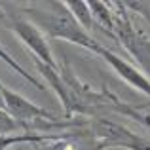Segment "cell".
<instances>
[{
    "label": "cell",
    "mask_w": 150,
    "mask_h": 150,
    "mask_svg": "<svg viewBox=\"0 0 150 150\" xmlns=\"http://www.w3.org/2000/svg\"><path fill=\"white\" fill-rule=\"evenodd\" d=\"M23 15L29 21H33L46 38L51 40H65L69 44H74L82 50H88L91 53H97L101 44L93 34H89L80 23L74 19L72 11L69 10L67 2L50 0V2H33L21 8Z\"/></svg>",
    "instance_id": "6da1fadb"
},
{
    "label": "cell",
    "mask_w": 150,
    "mask_h": 150,
    "mask_svg": "<svg viewBox=\"0 0 150 150\" xmlns=\"http://www.w3.org/2000/svg\"><path fill=\"white\" fill-rule=\"evenodd\" d=\"M114 10V30L112 36L133 59L137 67L150 78V36L131 17V11L125 2H112Z\"/></svg>",
    "instance_id": "7a4b0ae2"
},
{
    "label": "cell",
    "mask_w": 150,
    "mask_h": 150,
    "mask_svg": "<svg viewBox=\"0 0 150 150\" xmlns=\"http://www.w3.org/2000/svg\"><path fill=\"white\" fill-rule=\"evenodd\" d=\"M0 19L2 23L30 50L33 53V59L44 63L48 67H53V69H59V63L57 59L53 57V51H51L50 44H48V38L46 34L34 25L33 21L23 15L21 8H11L10 2H0Z\"/></svg>",
    "instance_id": "3957f363"
},
{
    "label": "cell",
    "mask_w": 150,
    "mask_h": 150,
    "mask_svg": "<svg viewBox=\"0 0 150 150\" xmlns=\"http://www.w3.org/2000/svg\"><path fill=\"white\" fill-rule=\"evenodd\" d=\"M89 133L95 143V150H150V139L139 133L131 131L129 127L122 125L120 122L110 120L108 116L91 118L89 120Z\"/></svg>",
    "instance_id": "277c9868"
},
{
    "label": "cell",
    "mask_w": 150,
    "mask_h": 150,
    "mask_svg": "<svg viewBox=\"0 0 150 150\" xmlns=\"http://www.w3.org/2000/svg\"><path fill=\"white\" fill-rule=\"evenodd\" d=\"M95 55H99V57L105 59L106 65H108L127 86H131L133 89H137L139 93H143V95H146L150 99V78L139 69V67L131 65L129 61H125L124 57H120L118 53H114L112 50L105 48L103 44H101V48L97 50Z\"/></svg>",
    "instance_id": "5b68a950"
},
{
    "label": "cell",
    "mask_w": 150,
    "mask_h": 150,
    "mask_svg": "<svg viewBox=\"0 0 150 150\" xmlns=\"http://www.w3.org/2000/svg\"><path fill=\"white\" fill-rule=\"evenodd\" d=\"M67 6H69L70 11H72L74 19L91 34V30L95 29V17H93V13H91L89 2H86V0H69Z\"/></svg>",
    "instance_id": "8992f818"
},
{
    "label": "cell",
    "mask_w": 150,
    "mask_h": 150,
    "mask_svg": "<svg viewBox=\"0 0 150 150\" xmlns=\"http://www.w3.org/2000/svg\"><path fill=\"white\" fill-rule=\"evenodd\" d=\"M0 61H2V63H6V65L10 67L11 70H15V72H17L19 76L23 78V80H27L30 86H34L36 89H44V88H46V84H42V82L38 80V78L34 76V74H30L27 69H23V67L17 63V59H13V55H10V53H8V50L2 46V42H0Z\"/></svg>",
    "instance_id": "52a82bcc"
},
{
    "label": "cell",
    "mask_w": 150,
    "mask_h": 150,
    "mask_svg": "<svg viewBox=\"0 0 150 150\" xmlns=\"http://www.w3.org/2000/svg\"><path fill=\"white\" fill-rule=\"evenodd\" d=\"M25 133V129L6 112L0 108V135H21Z\"/></svg>",
    "instance_id": "ba28073f"
},
{
    "label": "cell",
    "mask_w": 150,
    "mask_h": 150,
    "mask_svg": "<svg viewBox=\"0 0 150 150\" xmlns=\"http://www.w3.org/2000/svg\"><path fill=\"white\" fill-rule=\"evenodd\" d=\"M0 108L4 110V99H2V93H0Z\"/></svg>",
    "instance_id": "9c48e42d"
}]
</instances>
